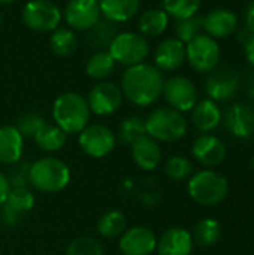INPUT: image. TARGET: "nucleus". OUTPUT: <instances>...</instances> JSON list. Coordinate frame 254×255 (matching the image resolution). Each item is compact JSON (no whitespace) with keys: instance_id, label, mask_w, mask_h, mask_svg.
Wrapping results in <instances>:
<instances>
[{"instance_id":"obj_6","label":"nucleus","mask_w":254,"mask_h":255,"mask_svg":"<svg viewBox=\"0 0 254 255\" xmlns=\"http://www.w3.org/2000/svg\"><path fill=\"white\" fill-rule=\"evenodd\" d=\"M108 52L117 64L130 67L145 63V58L150 54V45L147 37L141 33L120 31L108 48Z\"/></svg>"},{"instance_id":"obj_38","label":"nucleus","mask_w":254,"mask_h":255,"mask_svg":"<svg viewBox=\"0 0 254 255\" xmlns=\"http://www.w3.org/2000/svg\"><path fill=\"white\" fill-rule=\"evenodd\" d=\"M10 188L12 187H10L9 178L4 173L0 172V206L4 205V202H6V199H7L9 193H10Z\"/></svg>"},{"instance_id":"obj_23","label":"nucleus","mask_w":254,"mask_h":255,"mask_svg":"<svg viewBox=\"0 0 254 255\" xmlns=\"http://www.w3.org/2000/svg\"><path fill=\"white\" fill-rule=\"evenodd\" d=\"M24 149V137L15 128V126L0 127V163L15 164Z\"/></svg>"},{"instance_id":"obj_43","label":"nucleus","mask_w":254,"mask_h":255,"mask_svg":"<svg viewBox=\"0 0 254 255\" xmlns=\"http://www.w3.org/2000/svg\"><path fill=\"white\" fill-rule=\"evenodd\" d=\"M0 25H1V13H0Z\"/></svg>"},{"instance_id":"obj_17","label":"nucleus","mask_w":254,"mask_h":255,"mask_svg":"<svg viewBox=\"0 0 254 255\" xmlns=\"http://www.w3.org/2000/svg\"><path fill=\"white\" fill-rule=\"evenodd\" d=\"M192 154L198 163L207 167H216L225 161L226 146L217 136L205 133L193 142Z\"/></svg>"},{"instance_id":"obj_5","label":"nucleus","mask_w":254,"mask_h":255,"mask_svg":"<svg viewBox=\"0 0 254 255\" xmlns=\"http://www.w3.org/2000/svg\"><path fill=\"white\" fill-rule=\"evenodd\" d=\"M189 196L202 206H214L223 202L229 193L228 179L214 170H201L192 175L187 184Z\"/></svg>"},{"instance_id":"obj_19","label":"nucleus","mask_w":254,"mask_h":255,"mask_svg":"<svg viewBox=\"0 0 254 255\" xmlns=\"http://www.w3.org/2000/svg\"><path fill=\"white\" fill-rule=\"evenodd\" d=\"M193 244L190 232L183 227H171L162 233L156 250L159 255H190Z\"/></svg>"},{"instance_id":"obj_4","label":"nucleus","mask_w":254,"mask_h":255,"mask_svg":"<svg viewBox=\"0 0 254 255\" xmlns=\"http://www.w3.org/2000/svg\"><path fill=\"white\" fill-rule=\"evenodd\" d=\"M147 134L157 142H175L186 136L187 120L169 106L154 109L145 120Z\"/></svg>"},{"instance_id":"obj_28","label":"nucleus","mask_w":254,"mask_h":255,"mask_svg":"<svg viewBox=\"0 0 254 255\" xmlns=\"http://www.w3.org/2000/svg\"><path fill=\"white\" fill-rule=\"evenodd\" d=\"M67 134L55 124H45L34 136L36 145L46 152H55L66 145Z\"/></svg>"},{"instance_id":"obj_12","label":"nucleus","mask_w":254,"mask_h":255,"mask_svg":"<svg viewBox=\"0 0 254 255\" xmlns=\"http://www.w3.org/2000/svg\"><path fill=\"white\" fill-rule=\"evenodd\" d=\"M63 16L73 31H88L102 18L99 0H69Z\"/></svg>"},{"instance_id":"obj_27","label":"nucleus","mask_w":254,"mask_h":255,"mask_svg":"<svg viewBox=\"0 0 254 255\" xmlns=\"http://www.w3.org/2000/svg\"><path fill=\"white\" fill-rule=\"evenodd\" d=\"M49 48L58 57H69L78 48V37L69 27H57L54 31H51Z\"/></svg>"},{"instance_id":"obj_22","label":"nucleus","mask_w":254,"mask_h":255,"mask_svg":"<svg viewBox=\"0 0 254 255\" xmlns=\"http://www.w3.org/2000/svg\"><path fill=\"white\" fill-rule=\"evenodd\" d=\"M192 120L198 130H201L202 133H208L219 127L223 120V115L222 109L214 100L204 99L198 102L192 109Z\"/></svg>"},{"instance_id":"obj_9","label":"nucleus","mask_w":254,"mask_h":255,"mask_svg":"<svg viewBox=\"0 0 254 255\" xmlns=\"http://www.w3.org/2000/svg\"><path fill=\"white\" fill-rule=\"evenodd\" d=\"M78 143L87 155L93 158H103L114 151L117 137L109 127L103 124H90L79 133Z\"/></svg>"},{"instance_id":"obj_15","label":"nucleus","mask_w":254,"mask_h":255,"mask_svg":"<svg viewBox=\"0 0 254 255\" xmlns=\"http://www.w3.org/2000/svg\"><path fill=\"white\" fill-rule=\"evenodd\" d=\"M238 27V16L225 7L214 9L202 16V30L213 39H225L235 33Z\"/></svg>"},{"instance_id":"obj_21","label":"nucleus","mask_w":254,"mask_h":255,"mask_svg":"<svg viewBox=\"0 0 254 255\" xmlns=\"http://www.w3.org/2000/svg\"><path fill=\"white\" fill-rule=\"evenodd\" d=\"M130 148L136 166L142 170H154L159 166L162 160V151L157 140H154L148 134L139 137L136 142H133Z\"/></svg>"},{"instance_id":"obj_20","label":"nucleus","mask_w":254,"mask_h":255,"mask_svg":"<svg viewBox=\"0 0 254 255\" xmlns=\"http://www.w3.org/2000/svg\"><path fill=\"white\" fill-rule=\"evenodd\" d=\"M34 196L27 187H12L3 205V217L7 224H15L25 212L31 211Z\"/></svg>"},{"instance_id":"obj_18","label":"nucleus","mask_w":254,"mask_h":255,"mask_svg":"<svg viewBox=\"0 0 254 255\" xmlns=\"http://www.w3.org/2000/svg\"><path fill=\"white\" fill-rule=\"evenodd\" d=\"M228 131L240 139L250 137L254 133V109L246 103H235L225 112Z\"/></svg>"},{"instance_id":"obj_8","label":"nucleus","mask_w":254,"mask_h":255,"mask_svg":"<svg viewBox=\"0 0 254 255\" xmlns=\"http://www.w3.org/2000/svg\"><path fill=\"white\" fill-rule=\"evenodd\" d=\"M220 46L216 39L205 33L186 43V61L199 73H210L220 63Z\"/></svg>"},{"instance_id":"obj_13","label":"nucleus","mask_w":254,"mask_h":255,"mask_svg":"<svg viewBox=\"0 0 254 255\" xmlns=\"http://www.w3.org/2000/svg\"><path fill=\"white\" fill-rule=\"evenodd\" d=\"M240 88V75L232 67H216L210 72L205 91L208 97L214 102L231 100Z\"/></svg>"},{"instance_id":"obj_3","label":"nucleus","mask_w":254,"mask_h":255,"mask_svg":"<svg viewBox=\"0 0 254 255\" xmlns=\"http://www.w3.org/2000/svg\"><path fill=\"white\" fill-rule=\"evenodd\" d=\"M28 184L42 193H58L70 181V170L64 161L55 157H43L28 169Z\"/></svg>"},{"instance_id":"obj_39","label":"nucleus","mask_w":254,"mask_h":255,"mask_svg":"<svg viewBox=\"0 0 254 255\" xmlns=\"http://www.w3.org/2000/svg\"><path fill=\"white\" fill-rule=\"evenodd\" d=\"M244 55L246 60L254 67V34H250L244 43Z\"/></svg>"},{"instance_id":"obj_32","label":"nucleus","mask_w":254,"mask_h":255,"mask_svg":"<svg viewBox=\"0 0 254 255\" xmlns=\"http://www.w3.org/2000/svg\"><path fill=\"white\" fill-rule=\"evenodd\" d=\"M97 232L106 239L118 238L126 232V217L120 211H108L97 221Z\"/></svg>"},{"instance_id":"obj_40","label":"nucleus","mask_w":254,"mask_h":255,"mask_svg":"<svg viewBox=\"0 0 254 255\" xmlns=\"http://www.w3.org/2000/svg\"><path fill=\"white\" fill-rule=\"evenodd\" d=\"M246 24H247L249 31L254 34V0L246 9Z\"/></svg>"},{"instance_id":"obj_29","label":"nucleus","mask_w":254,"mask_h":255,"mask_svg":"<svg viewBox=\"0 0 254 255\" xmlns=\"http://www.w3.org/2000/svg\"><path fill=\"white\" fill-rule=\"evenodd\" d=\"M117 63L108 51H96L85 63V73L96 81H105L115 69Z\"/></svg>"},{"instance_id":"obj_41","label":"nucleus","mask_w":254,"mask_h":255,"mask_svg":"<svg viewBox=\"0 0 254 255\" xmlns=\"http://www.w3.org/2000/svg\"><path fill=\"white\" fill-rule=\"evenodd\" d=\"M15 0H0V4H9V3H13Z\"/></svg>"},{"instance_id":"obj_34","label":"nucleus","mask_w":254,"mask_h":255,"mask_svg":"<svg viewBox=\"0 0 254 255\" xmlns=\"http://www.w3.org/2000/svg\"><path fill=\"white\" fill-rule=\"evenodd\" d=\"M201 31H202V16L198 13L189 18L177 19L175 22V37L183 43L190 42L193 37L201 34Z\"/></svg>"},{"instance_id":"obj_26","label":"nucleus","mask_w":254,"mask_h":255,"mask_svg":"<svg viewBox=\"0 0 254 255\" xmlns=\"http://www.w3.org/2000/svg\"><path fill=\"white\" fill-rule=\"evenodd\" d=\"M169 25V15L163 9H148L145 10L138 21L139 33L144 37H157L166 31Z\"/></svg>"},{"instance_id":"obj_25","label":"nucleus","mask_w":254,"mask_h":255,"mask_svg":"<svg viewBox=\"0 0 254 255\" xmlns=\"http://www.w3.org/2000/svg\"><path fill=\"white\" fill-rule=\"evenodd\" d=\"M118 33V24L102 16L87 31V40L90 46L94 48L96 51H108V48L111 46L112 40Z\"/></svg>"},{"instance_id":"obj_33","label":"nucleus","mask_w":254,"mask_h":255,"mask_svg":"<svg viewBox=\"0 0 254 255\" xmlns=\"http://www.w3.org/2000/svg\"><path fill=\"white\" fill-rule=\"evenodd\" d=\"M163 10L175 18V19H183L189 18L198 13L201 9L202 0H163Z\"/></svg>"},{"instance_id":"obj_30","label":"nucleus","mask_w":254,"mask_h":255,"mask_svg":"<svg viewBox=\"0 0 254 255\" xmlns=\"http://www.w3.org/2000/svg\"><path fill=\"white\" fill-rule=\"evenodd\" d=\"M144 134H147V128H145V120L141 117H127L124 118L120 126H118V131L115 134L117 142H120L124 146H132L133 142H136L139 137H142Z\"/></svg>"},{"instance_id":"obj_1","label":"nucleus","mask_w":254,"mask_h":255,"mask_svg":"<svg viewBox=\"0 0 254 255\" xmlns=\"http://www.w3.org/2000/svg\"><path fill=\"white\" fill-rule=\"evenodd\" d=\"M165 76L154 64L141 63L126 67L121 76V93L135 106L147 108L159 100Z\"/></svg>"},{"instance_id":"obj_37","label":"nucleus","mask_w":254,"mask_h":255,"mask_svg":"<svg viewBox=\"0 0 254 255\" xmlns=\"http://www.w3.org/2000/svg\"><path fill=\"white\" fill-rule=\"evenodd\" d=\"M66 255H103V248L94 238L82 236L69 244Z\"/></svg>"},{"instance_id":"obj_7","label":"nucleus","mask_w":254,"mask_h":255,"mask_svg":"<svg viewBox=\"0 0 254 255\" xmlns=\"http://www.w3.org/2000/svg\"><path fill=\"white\" fill-rule=\"evenodd\" d=\"M22 22L33 31L51 33L63 18L60 7L51 0H28L21 12Z\"/></svg>"},{"instance_id":"obj_14","label":"nucleus","mask_w":254,"mask_h":255,"mask_svg":"<svg viewBox=\"0 0 254 255\" xmlns=\"http://www.w3.org/2000/svg\"><path fill=\"white\" fill-rule=\"evenodd\" d=\"M118 247L123 255H151L156 251L157 238L151 229L136 226L121 235Z\"/></svg>"},{"instance_id":"obj_36","label":"nucleus","mask_w":254,"mask_h":255,"mask_svg":"<svg viewBox=\"0 0 254 255\" xmlns=\"http://www.w3.org/2000/svg\"><path fill=\"white\" fill-rule=\"evenodd\" d=\"M165 173L172 181H183L193 175V164L189 158L181 155L171 157L165 164Z\"/></svg>"},{"instance_id":"obj_2","label":"nucleus","mask_w":254,"mask_h":255,"mask_svg":"<svg viewBox=\"0 0 254 255\" xmlns=\"http://www.w3.org/2000/svg\"><path fill=\"white\" fill-rule=\"evenodd\" d=\"M90 115L91 111L88 108L87 99L79 93H63L52 105L54 123L66 134H79L88 126Z\"/></svg>"},{"instance_id":"obj_31","label":"nucleus","mask_w":254,"mask_h":255,"mask_svg":"<svg viewBox=\"0 0 254 255\" xmlns=\"http://www.w3.org/2000/svg\"><path fill=\"white\" fill-rule=\"evenodd\" d=\"M220 236H222V226L219 221L213 218H205L199 221L192 235L193 242L205 248L216 245L220 241Z\"/></svg>"},{"instance_id":"obj_10","label":"nucleus","mask_w":254,"mask_h":255,"mask_svg":"<svg viewBox=\"0 0 254 255\" xmlns=\"http://www.w3.org/2000/svg\"><path fill=\"white\" fill-rule=\"evenodd\" d=\"M162 96L165 97L169 108L178 112H189L198 103L196 85L186 76H172L165 79Z\"/></svg>"},{"instance_id":"obj_16","label":"nucleus","mask_w":254,"mask_h":255,"mask_svg":"<svg viewBox=\"0 0 254 255\" xmlns=\"http://www.w3.org/2000/svg\"><path fill=\"white\" fill-rule=\"evenodd\" d=\"M186 61V43L177 37L165 39L154 52V66L160 72H174Z\"/></svg>"},{"instance_id":"obj_35","label":"nucleus","mask_w":254,"mask_h":255,"mask_svg":"<svg viewBox=\"0 0 254 255\" xmlns=\"http://www.w3.org/2000/svg\"><path fill=\"white\" fill-rule=\"evenodd\" d=\"M46 124L45 118L37 112H27L21 115L15 124V128L24 139H34L37 131Z\"/></svg>"},{"instance_id":"obj_11","label":"nucleus","mask_w":254,"mask_h":255,"mask_svg":"<svg viewBox=\"0 0 254 255\" xmlns=\"http://www.w3.org/2000/svg\"><path fill=\"white\" fill-rule=\"evenodd\" d=\"M123 99L124 96L117 84L100 81L90 90L87 103L93 114L99 117H106L120 109Z\"/></svg>"},{"instance_id":"obj_42","label":"nucleus","mask_w":254,"mask_h":255,"mask_svg":"<svg viewBox=\"0 0 254 255\" xmlns=\"http://www.w3.org/2000/svg\"><path fill=\"white\" fill-rule=\"evenodd\" d=\"M252 166H253V169H254V157H253V161H252Z\"/></svg>"},{"instance_id":"obj_24","label":"nucleus","mask_w":254,"mask_h":255,"mask_svg":"<svg viewBox=\"0 0 254 255\" xmlns=\"http://www.w3.org/2000/svg\"><path fill=\"white\" fill-rule=\"evenodd\" d=\"M102 16L117 24L132 19L139 7L141 0H99Z\"/></svg>"}]
</instances>
